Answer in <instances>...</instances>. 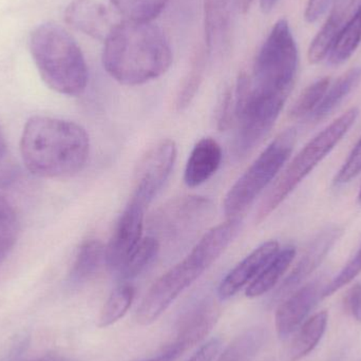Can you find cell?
Here are the masks:
<instances>
[{
  "label": "cell",
  "instance_id": "obj_1",
  "mask_svg": "<svg viewBox=\"0 0 361 361\" xmlns=\"http://www.w3.org/2000/svg\"><path fill=\"white\" fill-rule=\"evenodd\" d=\"M173 63V51L164 32L152 21L125 19L105 39L103 65L114 80L140 86L164 75Z\"/></svg>",
  "mask_w": 361,
  "mask_h": 361
},
{
  "label": "cell",
  "instance_id": "obj_2",
  "mask_svg": "<svg viewBox=\"0 0 361 361\" xmlns=\"http://www.w3.org/2000/svg\"><path fill=\"white\" fill-rule=\"evenodd\" d=\"M20 154L27 171L37 177L69 178L86 166L90 139L72 121L36 116L23 128Z\"/></svg>",
  "mask_w": 361,
  "mask_h": 361
},
{
  "label": "cell",
  "instance_id": "obj_3",
  "mask_svg": "<svg viewBox=\"0 0 361 361\" xmlns=\"http://www.w3.org/2000/svg\"><path fill=\"white\" fill-rule=\"evenodd\" d=\"M29 44L40 78L49 88L68 97L85 92L88 67L78 42L63 27L54 23L38 25Z\"/></svg>",
  "mask_w": 361,
  "mask_h": 361
},
{
  "label": "cell",
  "instance_id": "obj_4",
  "mask_svg": "<svg viewBox=\"0 0 361 361\" xmlns=\"http://www.w3.org/2000/svg\"><path fill=\"white\" fill-rule=\"evenodd\" d=\"M358 116L360 109L357 107L350 108L300 150L261 204L257 212V224L267 220L271 212H275L297 186L330 154L355 124Z\"/></svg>",
  "mask_w": 361,
  "mask_h": 361
},
{
  "label": "cell",
  "instance_id": "obj_5",
  "mask_svg": "<svg viewBox=\"0 0 361 361\" xmlns=\"http://www.w3.org/2000/svg\"><path fill=\"white\" fill-rule=\"evenodd\" d=\"M298 69V49L286 19H279L257 54L250 89L264 97L288 99Z\"/></svg>",
  "mask_w": 361,
  "mask_h": 361
},
{
  "label": "cell",
  "instance_id": "obj_6",
  "mask_svg": "<svg viewBox=\"0 0 361 361\" xmlns=\"http://www.w3.org/2000/svg\"><path fill=\"white\" fill-rule=\"evenodd\" d=\"M296 141V129H286L263 150L225 195L223 206L227 219L240 218L252 206L288 162Z\"/></svg>",
  "mask_w": 361,
  "mask_h": 361
},
{
  "label": "cell",
  "instance_id": "obj_7",
  "mask_svg": "<svg viewBox=\"0 0 361 361\" xmlns=\"http://www.w3.org/2000/svg\"><path fill=\"white\" fill-rule=\"evenodd\" d=\"M218 259V255L199 240L186 258L163 274L146 293L135 315L137 324L144 326L154 324Z\"/></svg>",
  "mask_w": 361,
  "mask_h": 361
},
{
  "label": "cell",
  "instance_id": "obj_8",
  "mask_svg": "<svg viewBox=\"0 0 361 361\" xmlns=\"http://www.w3.org/2000/svg\"><path fill=\"white\" fill-rule=\"evenodd\" d=\"M212 209V202L202 195H183L171 200L152 216V235L159 241H179L203 226L209 220Z\"/></svg>",
  "mask_w": 361,
  "mask_h": 361
},
{
  "label": "cell",
  "instance_id": "obj_9",
  "mask_svg": "<svg viewBox=\"0 0 361 361\" xmlns=\"http://www.w3.org/2000/svg\"><path fill=\"white\" fill-rule=\"evenodd\" d=\"M177 154V144L169 139L159 142L146 152L133 176V201L147 208L169 180Z\"/></svg>",
  "mask_w": 361,
  "mask_h": 361
},
{
  "label": "cell",
  "instance_id": "obj_10",
  "mask_svg": "<svg viewBox=\"0 0 361 361\" xmlns=\"http://www.w3.org/2000/svg\"><path fill=\"white\" fill-rule=\"evenodd\" d=\"M343 235V228L338 225H329L322 229L305 250V254L290 271V275L280 284L271 299V305H277L288 298L301 284L320 267L322 261L334 247Z\"/></svg>",
  "mask_w": 361,
  "mask_h": 361
},
{
  "label": "cell",
  "instance_id": "obj_11",
  "mask_svg": "<svg viewBox=\"0 0 361 361\" xmlns=\"http://www.w3.org/2000/svg\"><path fill=\"white\" fill-rule=\"evenodd\" d=\"M145 210L143 205L130 200L121 214L105 246V264L110 271L118 273L143 239Z\"/></svg>",
  "mask_w": 361,
  "mask_h": 361
},
{
  "label": "cell",
  "instance_id": "obj_12",
  "mask_svg": "<svg viewBox=\"0 0 361 361\" xmlns=\"http://www.w3.org/2000/svg\"><path fill=\"white\" fill-rule=\"evenodd\" d=\"M220 316V305L214 299L204 298L193 303L178 320L175 339L166 349L180 357L212 332Z\"/></svg>",
  "mask_w": 361,
  "mask_h": 361
},
{
  "label": "cell",
  "instance_id": "obj_13",
  "mask_svg": "<svg viewBox=\"0 0 361 361\" xmlns=\"http://www.w3.org/2000/svg\"><path fill=\"white\" fill-rule=\"evenodd\" d=\"M324 288L322 281L315 280L300 286L280 303L275 316L276 331L280 338H288L302 326L312 310L322 298Z\"/></svg>",
  "mask_w": 361,
  "mask_h": 361
},
{
  "label": "cell",
  "instance_id": "obj_14",
  "mask_svg": "<svg viewBox=\"0 0 361 361\" xmlns=\"http://www.w3.org/2000/svg\"><path fill=\"white\" fill-rule=\"evenodd\" d=\"M279 250V243L275 240L264 242L255 248L221 281L218 288L219 298L227 300L235 296L244 286L252 283Z\"/></svg>",
  "mask_w": 361,
  "mask_h": 361
},
{
  "label": "cell",
  "instance_id": "obj_15",
  "mask_svg": "<svg viewBox=\"0 0 361 361\" xmlns=\"http://www.w3.org/2000/svg\"><path fill=\"white\" fill-rule=\"evenodd\" d=\"M238 0H205L204 27L208 55L219 54L228 46Z\"/></svg>",
  "mask_w": 361,
  "mask_h": 361
},
{
  "label": "cell",
  "instance_id": "obj_16",
  "mask_svg": "<svg viewBox=\"0 0 361 361\" xmlns=\"http://www.w3.org/2000/svg\"><path fill=\"white\" fill-rule=\"evenodd\" d=\"M65 19L74 29L104 42L116 25L106 6L97 0H73L66 8Z\"/></svg>",
  "mask_w": 361,
  "mask_h": 361
},
{
  "label": "cell",
  "instance_id": "obj_17",
  "mask_svg": "<svg viewBox=\"0 0 361 361\" xmlns=\"http://www.w3.org/2000/svg\"><path fill=\"white\" fill-rule=\"evenodd\" d=\"M220 144L212 137L200 140L191 150L184 171V183L190 188L200 186L214 177L222 163Z\"/></svg>",
  "mask_w": 361,
  "mask_h": 361
},
{
  "label": "cell",
  "instance_id": "obj_18",
  "mask_svg": "<svg viewBox=\"0 0 361 361\" xmlns=\"http://www.w3.org/2000/svg\"><path fill=\"white\" fill-rule=\"evenodd\" d=\"M296 257V248L288 245L279 250L276 256L247 286L245 295L248 298H257L267 294L277 286L282 276L286 273Z\"/></svg>",
  "mask_w": 361,
  "mask_h": 361
},
{
  "label": "cell",
  "instance_id": "obj_19",
  "mask_svg": "<svg viewBox=\"0 0 361 361\" xmlns=\"http://www.w3.org/2000/svg\"><path fill=\"white\" fill-rule=\"evenodd\" d=\"M105 263V246L99 240H87L80 245L69 274L72 286L85 283L97 275Z\"/></svg>",
  "mask_w": 361,
  "mask_h": 361
},
{
  "label": "cell",
  "instance_id": "obj_20",
  "mask_svg": "<svg viewBox=\"0 0 361 361\" xmlns=\"http://www.w3.org/2000/svg\"><path fill=\"white\" fill-rule=\"evenodd\" d=\"M328 319V313L322 311L303 322L290 345V361L302 360L317 347L326 333Z\"/></svg>",
  "mask_w": 361,
  "mask_h": 361
},
{
  "label": "cell",
  "instance_id": "obj_21",
  "mask_svg": "<svg viewBox=\"0 0 361 361\" xmlns=\"http://www.w3.org/2000/svg\"><path fill=\"white\" fill-rule=\"evenodd\" d=\"M267 341V331L254 326L238 335L216 361H252L258 356Z\"/></svg>",
  "mask_w": 361,
  "mask_h": 361
},
{
  "label": "cell",
  "instance_id": "obj_22",
  "mask_svg": "<svg viewBox=\"0 0 361 361\" xmlns=\"http://www.w3.org/2000/svg\"><path fill=\"white\" fill-rule=\"evenodd\" d=\"M361 80V68L356 67L345 72L332 87H329L326 95L310 120L317 123L328 118L352 92Z\"/></svg>",
  "mask_w": 361,
  "mask_h": 361
},
{
  "label": "cell",
  "instance_id": "obj_23",
  "mask_svg": "<svg viewBox=\"0 0 361 361\" xmlns=\"http://www.w3.org/2000/svg\"><path fill=\"white\" fill-rule=\"evenodd\" d=\"M361 42V4L355 14L349 19L339 32L330 53L329 63L338 66L347 61L354 54Z\"/></svg>",
  "mask_w": 361,
  "mask_h": 361
},
{
  "label": "cell",
  "instance_id": "obj_24",
  "mask_svg": "<svg viewBox=\"0 0 361 361\" xmlns=\"http://www.w3.org/2000/svg\"><path fill=\"white\" fill-rule=\"evenodd\" d=\"M161 243L154 235L143 238L126 262L118 271L121 280H131L141 275L158 256Z\"/></svg>",
  "mask_w": 361,
  "mask_h": 361
},
{
  "label": "cell",
  "instance_id": "obj_25",
  "mask_svg": "<svg viewBox=\"0 0 361 361\" xmlns=\"http://www.w3.org/2000/svg\"><path fill=\"white\" fill-rule=\"evenodd\" d=\"M207 56L208 53L205 48L200 49L193 55L192 59H191L190 69L183 78L177 97H176V108L178 111L186 109L197 95L202 82H203Z\"/></svg>",
  "mask_w": 361,
  "mask_h": 361
},
{
  "label": "cell",
  "instance_id": "obj_26",
  "mask_svg": "<svg viewBox=\"0 0 361 361\" xmlns=\"http://www.w3.org/2000/svg\"><path fill=\"white\" fill-rule=\"evenodd\" d=\"M135 290L130 284H122L118 286L108 297L99 313L97 326L101 329L108 328L118 322L126 315L135 300Z\"/></svg>",
  "mask_w": 361,
  "mask_h": 361
},
{
  "label": "cell",
  "instance_id": "obj_27",
  "mask_svg": "<svg viewBox=\"0 0 361 361\" xmlns=\"http://www.w3.org/2000/svg\"><path fill=\"white\" fill-rule=\"evenodd\" d=\"M19 221L12 204L0 195V265L16 243Z\"/></svg>",
  "mask_w": 361,
  "mask_h": 361
},
{
  "label": "cell",
  "instance_id": "obj_28",
  "mask_svg": "<svg viewBox=\"0 0 361 361\" xmlns=\"http://www.w3.org/2000/svg\"><path fill=\"white\" fill-rule=\"evenodd\" d=\"M116 10L133 21H152L164 11L169 0H111Z\"/></svg>",
  "mask_w": 361,
  "mask_h": 361
},
{
  "label": "cell",
  "instance_id": "obj_29",
  "mask_svg": "<svg viewBox=\"0 0 361 361\" xmlns=\"http://www.w3.org/2000/svg\"><path fill=\"white\" fill-rule=\"evenodd\" d=\"M330 82V78H322L307 87L290 110V118L293 120L311 118L324 99Z\"/></svg>",
  "mask_w": 361,
  "mask_h": 361
},
{
  "label": "cell",
  "instance_id": "obj_30",
  "mask_svg": "<svg viewBox=\"0 0 361 361\" xmlns=\"http://www.w3.org/2000/svg\"><path fill=\"white\" fill-rule=\"evenodd\" d=\"M341 29L343 27H337L326 19V23L322 25L307 51L310 63L315 65L328 56Z\"/></svg>",
  "mask_w": 361,
  "mask_h": 361
},
{
  "label": "cell",
  "instance_id": "obj_31",
  "mask_svg": "<svg viewBox=\"0 0 361 361\" xmlns=\"http://www.w3.org/2000/svg\"><path fill=\"white\" fill-rule=\"evenodd\" d=\"M361 273V244L356 254L350 259L349 262L345 265L341 273L324 286L322 292V298L332 296L337 290L343 288V286L351 283L356 277Z\"/></svg>",
  "mask_w": 361,
  "mask_h": 361
},
{
  "label": "cell",
  "instance_id": "obj_32",
  "mask_svg": "<svg viewBox=\"0 0 361 361\" xmlns=\"http://www.w3.org/2000/svg\"><path fill=\"white\" fill-rule=\"evenodd\" d=\"M361 173V137L349 158L341 167L334 179L335 186H343L355 179Z\"/></svg>",
  "mask_w": 361,
  "mask_h": 361
},
{
  "label": "cell",
  "instance_id": "obj_33",
  "mask_svg": "<svg viewBox=\"0 0 361 361\" xmlns=\"http://www.w3.org/2000/svg\"><path fill=\"white\" fill-rule=\"evenodd\" d=\"M216 123L220 130L229 128L235 120V99L231 88L225 89L219 102L218 112H216Z\"/></svg>",
  "mask_w": 361,
  "mask_h": 361
},
{
  "label": "cell",
  "instance_id": "obj_34",
  "mask_svg": "<svg viewBox=\"0 0 361 361\" xmlns=\"http://www.w3.org/2000/svg\"><path fill=\"white\" fill-rule=\"evenodd\" d=\"M345 311L361 324V283L352 286L343 299Z\"/></svg>",
  "mask_w": 361,
  "mask_h": 361
},
{
  "label": "cell",
  "instance_id": "obj_35",
  "mask_svg": "<svg viewBox=\"0 0 361 361\" xmlns=\"http://www.w3.org/2000/svg\"><path fill=\"white\" fill-rule=\"evenodd\" d=\"M357 0H334L333 2L332 12H331L329 20L332 21L335 25L338 27H343V23L348 15L351 13L354 4H356Z\"/></svg>",
  "mask_w": 361,
  "mask_h": 361
},
{
  "label": "cell",
  "instance_id": "obj_36",
  "mask_svg": "<svg viewBox=\"0 0 361 361\" xmlns=\"http://www.w3.org/2000/svg\"><path fill=\"white\" fill-rule=\"evenodd\" d=\"M222 347L220 338H212L204 343L187 361H214Z\"/></svg>",
  "mask_w": 361,
  "mask_h": 361
},
{
  "label": "cell",
  "instance_id": "obj_37",
  "mask_svg": "<svg viewBox=\"0 0 361 361\" xmlns=\"http://www.w3.org/2000/svg\"><path fill=\"white\" fill-rule=\"evenodd\" d=\"M332 0H309L305 8V18L307 23H314L319 20L328 10Z\"/></svg>",
  "mask_w": 361,
  "mask_h": 361
},
{
  "label": "cell",
  "instance_id": "obj_38",
  "mask_svg": "<svg viewBox=\"0 0 361 361\" xmlns=\"http://www.w3.org/2000/svg\"><path fill=\"white\" fill-rule=\"evenodd\" d=\"M179 357L177 353L171 351V350L165 349L164 352H163L161 355H159L158 357L152 358V360H146V361H176Z\"/></svg>",
  "mask_w": 361,
  "mask_h": 361
},
{
  "label": "cell",
  "instance_id": "obj_39",
  "mask_svg": "<svg viewBox=\"0 0 361 361\" xmlns=\"http://www.w3.org/2000/svg\"><path fill=\"white\" fill-rule=\"evenodd\" d=\"M29 361H74L70 360V358L65 357L63 355H59V354L49 353L46 355L42 356V357L35 358L33 360Z\"/></svg>",
  "mask_w": 361,
  "mask_h": 361
},
{
  "label": "cell",
  "instance_id": "obj_40",
  "mask_svg": "<svg viewBox=\"0 0 361 361\" xmlns=\"http://www.w3.org/2000/svg\"><path fill=\"white\" fill-rule=\"evenodd\" d=\"M278 0H261V10L263 11V13L267 14V13L271 12L274 8H275L276 4H277Z\"/></svg>",
  "mask_w": 361,
  "mask_h": 361
},
{
  "label": "cell",
  "instance_id": "obj_41",
  "mask_svg": "<svg viewBox=\"0 0 361 361\" xmlns=\"http://www.w3.org/2000/svg\"><path fill=\"white\" fill-rule=\"evenodd\" d=\"M254 0H238V11L241 14H246L252 6Z\"/></svg>",
  "mask_w": 361,
  "mask_h": 361
},
{
  "label": "cell",
  "instance_id": "obj_42",
  "mask_svg": "<svg viewBox=\"0 0 361 361\" xmlns=\"http://www.w3.org/2000/svg\"><path fill=\"white\" fill-rule=\"evenodd\" d=\"M6 142L4 139V133L0 128V160L6 156Z\"/></svg>",
  "mask_w": 361,
  "mask_h": 361
},
{
  "label": "cell",
  "instance_id": "obj_43",
  "mask_svg": "<svg viewBox=\"0 0 361 361\" xmlns=\"http://www.w3.org/2000/svg\"><path fill=\"white\" fill-rule=\"evenodd\" d=\"M357 199H358V203H360V205H361V188H360V193H358Z\"/></svg>",
  "mask_w": 361,
  "mask_h": 361
}]
</instances>
